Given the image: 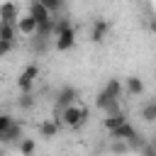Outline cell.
Segmentation results:
<instances>
[{
	"instance_id": "cell-18",
	"label": "cell",
	"mask_w": 156,
	"mask_h": 156,
	"mask_svg": "<svg viewBox=\"0 0 156 156\" xmlns=\"http://www.w3.org/2000/svg\"><path fill=\"white\" fill-rule=\"evenodd\" d=\"M110 102H115V100H112V98H110L105 90H100V93H98V98H95V105H98V110H102V112H105V110L110 107Z\"/></svg>"
},
{
	"instance_id": "cell-24",
	"label": "cell",
	"mask_w": 156,
	"mask_h": 156,
	"mask_svg": "<svg viewBox=\"0 0 156 156\" xmlns=\"http://www.w3.org/2000/svg\"><path fill=\"white\" fill-rule=\"evenodd\" d=\"M149 29L156 34V17H154V20H149Z\"/></svg>"
},
{
	"instance_id": "cell-3",
	"label": "cell",
	"mask_w": 156,
	"mask_h": 156,
	"mask_svg": "<svg viewBox=\"0 0 156 156\" xmlns=\"http://www.w3.org/2000/svg\"><path fill=\"white\" fill-rule=\"evenodd\" d=\"M29 15L37 20V24H39V27H41V24L54 22V15L44 7V2H41V0H32V2H29Z\"/></svg>"
},
{
	"instance_id": "cell-21",
	"label": "cell",
	"mask_w": 156,
	"mask_h": 156,
	"mask_svg": "<svg viewBox=\"0 0 156 156\" xmlns=\"http://www.w3.org/2000/svg\"><path fill=\"white\" fill-rule=\"evenodd\" d=\"M12 124H15V119H12L10 115H0V134H5Z\"/></svg>"
},
{
	"instance_id": "cell-11",
	"label": "cell",
	"mask_w": 156,
	"mask_h": 156,
	"mask_svg": "<svg viewBox=\"0 0 156 156\" xmlns=\"http://www.w3.org/2000/svg\"><path fill=\"white\" fill-rule=\"evenodd\" d=\"M136 134H139V132H136V129H134V127H132V124L127 122V124H122L119 129H115V132H112L110 136H112L115 141H129V139H134Z\"/></svg>"
},
{
	"instance_id": "cell-14",
	"label": "cell",
	"mask_w": 156,
	"mask_h": 156,
	"mask_svg": "<svg viewBox=\"0 0 156 156\" xmlns=\"http://www.w3.org/2000/svg\"><path fill=\"white\" fill-rule=\"evenodd\" d=\"M17 24H2L0 22V41L5 44H15V37H17Z\"/></svg>"
},
{
	"instance_id": "cell-2",
	"label": "cell",
	"mask_w": 156,
	"mask_h": 156,
	"mask_svg": "<svg viewBox=\"0 0 156 156\" xmlns=\"http://www.w3.org/2000/svg\"><path fill=\"white\" fill-rule=\"evenodd\" d=\"M78 105V90L73 85H63L58 93H56V110H66V107H73Z\"/></svg>"
},
{
	"instance_id": "cell-10",
	"label": "cell",
	"mask_w": 156,
	"mask_h": 156,
	"mask_svg": "<svg viewBox=\"0 0 156 156\" xmlns=\"http://www.w3.org/2000/svg\"><path fill=\"white\" fill-rule=\"evenodd\" d=\"M58 134V122L56 119H44L39 122V136L41 139H54Z\"/></svg>"
},
{
	"instance_id": "cell-7",
	"label": "cell",
	"mask_w": 156,
	"mask_h": 156,
	"mask_svg": "<svg viewBox=\"0 0 156 156\" xmlns=\"http://www.w3.org/2000/svg\"><path fill=\"white\" fill-rule=\"evenodd\" d=\"M20 10H17V5L15 2H2L0 5V20H2V24H17L20 22Z\"/></svg>"
},
{
	"instance_id": "cell-13",
	"label": "cell",
	"mask_w": 156,
	"mask_h": 156,
	"mask_svg": "<svg viewBox=\"0 0 156 156\" xmlns=\"http://www.w3.org/2000/svg\"><path fill=\"white\" fill-rule=\"evenodd\" d=\"M122 124H127V117H124V112H119V115H112V117H105L102 119V127L112 134L115 129H119Z\"/></svg>"
},
{
	"instance_id": "cell-16",
	"label": "cell",
	"mask_w": 156,
	"mask_h": 156,
	"mask_svg": "<svg viewBox=\"0 0 156 156\" xmlns=\"http://www.w3.org/2000/svg\"><path fill=\"white\" fill-rule=\"evenodd\" d=\"M141 119H144V122H156V98L149 100V102L141 107Z\"/></svg>"
},
{
	"instance_id": "cell-19",
	"label": "cell",
	"mask_w": 156,
	"mask_h": 156,
	"mask_svg": "<svg viewBox=\"0 0 156 156\" xmlns=\"http://www.w3.org/2000/svg\"><path fill=\"white\" fill-rule=\"evenodd\" d=\"M41 2H44V7H46L51 15H56V12L63 10V0H41Z\"/></svg>"
},
{
	"instance_id": "cell-12",
	"label": "cell",
	"mask_w": 156,
	"mask_h": 156,
	"mask_svg": "<svg viewBox=\"0 0 156 156\" xmlns=\"http://www.w3.org/2000/svg\"><path fill=\"white\" fill-rule=\"evenodd\" d=\"M22 139H24V136H22V127H20L17 122H15L5 134H0V141H2V144H12V141H17V144H20Z\"/></svg>"
},
{
	"instance_id": "cell-5",
	"label": "cell",
	"mask_w": 156,
	"mask_h": 156,
	"mask_svg": "<svg viewBox=\"0 0 156 156\" xmlns=\"http://www.w3.org/2000/svg\"><path fill=\"white\" fill-rule=\"evenodd\" d=\"M54 46H56L58 51H68V49H73V46H76V32H73V27L58 32V34L54 37Z\"/></svg>"
},
{
	"instance_id": "cell-17",
	"label": "cell",
	"mask_w": 156,
	"mask_h": 156,
	"mask_svg": "<svg viewBox=\"0 0 156 156\" xmlns=\"http://www.w3.org/2000/svg\"><path fill=\"white\" fill-rule=\"evenodd\" d=\"M17 149H20V156H34V149H37V144H34V139L24 136V139L17 144Z\"/></svg>"
},
{
	"instance_id": "cell-8",
	"label": "cell",
	"mask_w": 156,
	"mask_h": 156,
	"mask_svg": "<svg viewBox=\"0 0 156 156\" xmlns=\"http://www.w3.org/2000/svg\"><path fill=\"white\" fill-rule=\"evenodd\" d=\"M107 29H110V24H107L105 20H95V22H93V29H90V39H93L95 44L105 41V34H107Z\"/></svg>"
},
{
	"instance_id": "cell-4",
	"label": "cell",
	"mask_w": 156,
	"mask_h": 156,
	"mask_svg": "<svg viewBox=\"0 0 156 156\" xmlns=\"http://www.w3.org/2000/svg\"><path fill=\"white\" fill-rule=\"evenodd\" d=\"M37 76H39V68H37L34 63H32V66H27V68L20 73V78H17V88H20L22 93H32V85H34Z\"/></svg>"
},
{
	"instance_id": "cell-20",
	"label": "cell",
	"mask_w": 156,
	"mask_h": 156,
	"mask_svg": "<svg viewBox=\"0 0 156 156\" xmlns=\"http://www.w3.org/2000/svg\"><path fill=\"white\" fill-rule=\"evenodd\" d=\"M17 105H20V110H29V107L34 105L32 93H22V95H20V100H17Z\"/></svg>"
},
{
	"instance_id": "cell-9",
	"label": "cell",
	"mask_w": 156,
	"mask_h": 156,
	"mask_svg": "<svg viewBox=\"0 0 156 156\" xmlns=\"http://www.w3.org/2000/svg\"><path fill=\"white\" fill-rule=\"evenodd\" d=\"M124 90H127V95L139 98V95L144 93V80H141L139 76H129V78H127V83H124Z\"/></svg>"
},
{
	"instance_id": "cell-23",
	"label": "cell",
	"mask_w": 156,
	"mask_h": 156,
	"mask_svg": "<svg viewBox=\"0 0 156 156\" xmlns=\"http://www.w3.org/2000/svg\"><path fill=\"white\" fill-rule=\"evenodd\" d=\"M12 51V44H5V41H0V56H5V54H10Z\"/></svg>"
},
{
	"instance_id": "cell-1",
	"label": "cell",
	"mask_w": 156,
	"mask_h": 156,
	"mask_svg": "<svg viewBox=\"0 0 156 156\" xmlns=\"http://www.w3.org/2000/svg\"><path fill=\"white\" fill-rule=\"evenodd\" d=\"M58 115H61V117H58L56 122H63L68 129H80V127L88 122V115H90V112H88V107H85V105H80V102H78V105H73V107L61 110Z\"/></svg>"
},
{
	"instance_id": "cell-15",
	"label": "cell",
	"mask_w": 156,
	"mask_h": 156,
	"mask_svg": "<svg viewBox=\"0 0 156 156\" xmlns=\"http://www.w3.org/2000/svg\"><path fill=\"white\" fill-rule=\"evenodd\" d=\"M102 90H105L112 100H119V98H122V93H124V85H122L117 78H110V80H107V85H105Z\"/></svg>"
},
{
	"instance_id": "cell-6",
	"label": "cell",
	"mask_w": 156,
	"mask_h": 156,
	"mask_svg": "<svg viewBox=\"0 0 156 156\" xmlns=\"http://www.w3.org/2000/svg\"><path fill=\"white\" fill-rule=\"evenodd\" d=\"M17 32H20L22 37H37V34H39V24H37V20L27 12V15H22L20 22H17Z\"/></svg>"
},
{
	"instance_id": "cell-22",
	"label": "cell",
	"mask_w": 156,
	"mask_h": 156,
	"mask_svg": "<svg viewBox=\"0 0 156 156\" xmlns=\"http://www.w3.org/2000/svg\"><path fill=\"white\" fill-rule=\"evenodd\" d=\"M141 156H156V146H154V144H146V146L141 149Z\"/></svg>"
}]
</instances>
